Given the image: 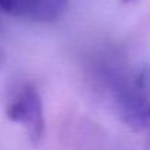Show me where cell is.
Instances as JSON below:
<instances>
[{
	"instance_id": "1",
	"label": "cell",
	"mask_w": 150,
	"mask_h": 150,
	"mask_svg": "<svg viewBox=\"0 0 150 150\" xmlns=\"http://www.w3.org/2000/svg\"><path fill=\"white\" fill-rule=\"evenodd\" d=\"M93 77L127 125L138 131L150 129V96L143 74L132 72L116 59L102 57L93 65Z\"/></svg>"
},
{
	"instance_id": "2",
	"label": "cell",
	"mask_w": 150,
	"mask_h": 150,
	"mask_svg": "<svg viewBox=\"0 0 150 150\" xmlns=\"http://www.w3.org/2000/svg\"><path fill=\"white\" fill-rule=\"evenodd\" d=\"M6 118L24 128L33 143H38L46 129L44 108L37 87L31 83L19 84L9 96L5 108Z\"/></svg>"
},
{
	"instance_id": "3",
	"label": "cell",
	"mask_w": 150,
	"mask_h": 150,
	"mask_svg": "<svg viewBox=\"0 0 150 150\" xmlns=\"http://www.w3.org/2000/svg\"><path fill=\"white\" fill-rule=\"evenodd\" d=\"M68 0H0V11L24 21L49 24L60 19Z\"/></svg>"
},
{
	"instance_id": "4",
	"label": "cell",
	"mask_w": 150,
	"mask_h": 150,
	"mask_svg": "<svg viewBox=\"0 0 150 150\" xmlns=\"http://www.w3.org/2000/svg\"><path fill=\"white\" fill-rule=\"evenodd\" d=\"M143 80H144L146 88H147V91H149V96H150V71H146V72H143Z\"/></svg>"
},
{
	"instance_id": "5",
	"label": "cell",
	"mask_w": 150,
	"mask_h": 150,
	"mask_svg": "<svg viewBox=\"0 0 150 150\" xmlns=\"http://www.w3.org/2000/svg\"><path fill=\"white\" fill-rule=\"evenodd\" d=\"M124 2H135V0H124Z\"/></svg>"
}]
</instances>
